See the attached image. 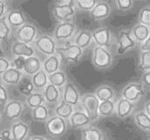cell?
Listing matches in <instances>:
<instances>
[{"instance_id":"1","label":"cell","mask_w":150,"mask_h":140,"mask_svg":"<svg viewBox=\"0 0 150 140\" xmlns=\"http://www.w3.org/2000/svg\"><path fill=\"white\" fill-rule=\"evenodd\" d=\"M69 122L60 117L52 116L45 122L46 132L52 138H60L68 130Z\"/></svg>"},{"instance_id":"2","label":"cell","mask_w":150,"mask_h":140,"mask_svg":"<svg viewBox=\"0 0 150 140\" xmlns=\"http://www.w3.org/2000/svg\"><path fill=\"white\" fill-rule=\"evenodd\" d=\"M93 65L98 69H107L111 66L112 56L111 52L104 47L95 45L93 49Z\"/></svg>"},{"instance_id":"3","label":"cell","mask_w":150,"mask_h":140,"mask_svg":"<svg viewBox=\"0 0 150 140\" xmlns=\"http://www.w3.org/2000/svg\"><path fill=\"white\" fill-rule=\"evenodd\" d=\"M80 103L84 109V111L87 114L92 121L98 119L100 116L99 109L100 101L94 93H89L83 96L80 99Z\"/></svg>"},{"instance_id":"4","label":"cell","mask_w":150,"mask_h":140,"mask_svg":"<svg viewBox=\"0 0 150 140\" xmlns=\"http://www.w3.org/2000/svg\"><path fill=\"white\" fill-rule=\"evenodd\" d=\"M34 46L40 53H42L46 58L57 53L56 40L53 37L45 34L37 37L36 40L34 41Z\"/></svg>"},{"instance_id":"5","label":"cell","mask_w":150,"mask_h":140,"mask_svg":"<svg viewBox=\"0 0 150 140\" xmlns=\"http://www.w3.org/2000/svg\"><path fill=\"white\" fill-rule=\"evenodd\" d=\"M144 95L143 85L140 83H130L126 85V87L121 91V98L134 103L142 98Z\"/></svg>"},{"instance_id":"6","label":"cell","mask_w":150,"mask_h":140,"mask_svg":"<svg viewBox=\"0 0 150 140\" xmlns=\"http://www.w3.org/2000/svg\"><path fill=\"white\" fill-rule=\"evenodd\" d=\"M76 31V25L72 21L61 22L54 30L53 38L56 41H66L71 38Z\"/></svg>"},{"instance_id":"7","label":"cell","mask_w":150,"mask_h":140,"mask_svg":"<svg viewBox=\"0 0 150 140\" xmlns=\"http://www.w3.org/2000/svg\"><path fill=\"white\" fill-rule=\"evenodd\" d=\"M118 54L123 55L125 54L127 51L133 49L135 47L137 42L134 38L132 35V32H130L127 30H123L120 32L118 35Z\"/></svg>"},{"instance_id":"8","label":"cell","mask_w":150,"mask_h":140,"mask_svg":"<svg viewBox=\"0 0 150 140\" xmlns=\"http://www.w3.org/2000/svg\"><path fill=\"white\" fill-rule=\"evenodd\" d=\"M15 37L17 41L30 44L37 38V29L31 24H25V25L17 29Z\"/></svg>"},{"instance_id":"9","label":"cell","mask_w":150,"mask_h":140,"mask_svg":"<svg viewBox=\"0 0 150 140\" xmlns=\"http://www.w3.org/2000/svg\"><path fill=\"white\" fill-rule=\"evenodd\" d=\"M57 54L66 61L76 62L82 56L83 49L75 44H71L60 48H57Z\"/></svg>"},{"instance_id":"10","label":"cell","mask_w":150,"mask_h":140,"mask_svg":"<svg viewBox=\"0 0 150 140\" xmlns=\"http://www.w3.org/2000/svg\"><path fill=\"white\" fill-rule=\"evenodd\" d=\"M11 51V54L13 58L24 57L25 58H28L33 57L35 53L34 48L32 45L17 41V40L12 44Z\"/></svg>"},{"instance_id":"11","label":"cell","mask_w":150,"mask_h":140,"mask_svg":"<svg viewBox=\"0 0 150 140\" xmlns=\"http://www.w3.org/2000/svg\"><path fill=\"white\" fill-rule=\"evenodd\" d=\"M62 99L66 103L69 105L75 106L79 104L80 101V97L79 94V91L77 88L72 83L67 82L66 85L63 87V92H62Z\"/></svg>"},{"instance_id":"12","label":"cell","mask_w":150,"mask_h":140,"mask_svg":"<svg viewBox=\"0 0 150 140\" xmlns=\"http://www.w3.org/2000/svg\"><path fill=\"white\" fill-rule=\"evenodd\" d=\"M10 130L13 140H25L30 132V126L26 122L19 120L13 123Z\"/></svg>"},{"instance_id":"13","label":"cell","mask_w":150,"mask_h":140,"mask_svg":"<svg viewBox=\"0 0 150 140\" xmlns=\"http://www.w3.org/2000/svg\"><path fill=\"white\" fill-rule=\"evenodd\" d=\"M24 110V105L23 104L18 101V100H11L7 103V105H5L4 110V116L10 119V120H14V119H18Z\"/></svg>"},{"instance_id":"14","label":"cell","mask_w":150,"mask_h":140,"mask_svg":"<svg viewBox=\"0 0 150 140\" xmlns=\"http://www.w3.org/2000/svg\"><path fill=\"white\" fill-rule=\"evenodd\" d=\"M111 13V6L104 1L98 2L90 12L91 18L95 21H100L107 18Z\"/></svg>"},{"instance_id":"15","label":"cell","mask_w":150,"mask_h":140,"mask_svg":"<svg viewBox=\"0 0 150 140\" xmlns=\"http://www.w3.org/2000/svg\"><path fill=\"white\" fill-rule=\"evenodd\" d=\"M93 39L97 46L100 47H108L110 44L111 34L109 29L107 27H100L94 30L93 32Z\"/></svg>"},{"instance_id":"16","label":"cell","mask_w":150,"mask_h":140,"mask_svg":"<svg viewBox=\"0 0 150 140\" xmlns=\"http://www.w3.org/2000/svg\"><path fill=\"white\" fill-rule=\"evenodd\" d=\"M90 117L85 111H74L69 118V125L73 128H85L91 123Z\"/></svg>"},{"instance_id":"17","label":"cell","mask_w":150,"mask_h":140,"mask_svg":"<svg viewBox=\"0 0 150 140\" xmlns=\"http://www.w3.org/2000/svg\"><path fill=\"white\" fill-rule=\"evenodd\" d=\"M53 16L59 21L66 22L76 13V7L74 6H57L55 5L52 9Z\"/></svg>"},{"instance_id":"18","label":"cell","mask_w":150,"mask_h":140,"mask_svg":"<svg viewBox=\"0 0 150 140\" xmlns=\"http://www.w3.org/2000/svg\"><path fill=\"white\" fill-rule=\"evenodd\" d=\"M134 103L121 98L118 100L115 106V113L118 117L123 119L128 117L134 110Z\"/></svg>"},{"instance_id":"19","label":"cell","mask_w":150,"mask_h":140,"mask_svg":"<svg viewBox=\"0 0 150 140\" xmlns=\"http://www.w3.org/2000/svg\"><path fill=\"white\" fill-rule=\"evenodd\" d=\"M44 97L45 99V103L49 105H54L59 102L60 97H61V92L59 89L51 84H48V85L45 87L44 92Z\"/></svg>"},{"instance_id":"20","label":"cell","mask_w":150,"mask_h":140,"mask_svg":"<svg viewBox=\"0 0 150 140\" xmlns=\"http://www.w3.org/2000/svg\"><path fill=\"white\" fill-rule=\"evenodd\" d=\"M22 79V71L11 67L5 73L1 75L2 83L10 85H18Z\"/></svg>"},{"instance_id":"21","label":"cell","mask_w":150,"mask_h":140,"mask_svg":"<svg viewBox=\"0 0 150 140\" xmlns=\"http://www.w3.org/2000/svg\"><path fill=\"white\" fill-rule=\"evenodd\" d=\"M41 70H43V63L38 58L33 56V57L26 58L24 72L27 76L33 77Z\"/></svg>"},{"instance_id":"22","label":"cell","mask_w":150,"mask_h":140,"mask_svg":"<svg viewBox=\"0 0 150 140\" xmlns=\"http://www.w3.org/2000/svg\"><path fill=\"white\" fill-rule=\"evenodd\" d=\"M59 67H60V58L57 53L55 55L46 58L43 63V70L45 71V73L48 76L59 71Z\"/></svg>"},{"instance_id":"23","label":"cell","mask_w":150,"mask_h":140,"mask_svg":"<svg viewBox=\"0 0 150 140\" xmlns=\"http://www.w3.org/2000/svg\"><path fill=\"white\" fill-rule=\"evenodd\" d=\"M132 35L137 44H142L150 37V27L139 23L132 29Z\"/></svg>"},{"instance_id":"24","label":"cell","mask_w":150,"mask_h":140,"mask_svg":"<svg viewBox=\"0 0 150 140\" xmlns=\"http://www.w3.org/2000/svg\"><path fill=\"white\" fill-rule=\"evenodd\" d=\"M6 20L11 27L14 28H19L23 25H25L26 23L25 16L19 11H11L8 13Z\"/></svg>"},{"instance_id":"25","label":"cell","mask_w":150,"mask_h":140,"mask_svg":"<svg viewBox=\"0 0 150 140\" xmlns=\"http://www.w3.org/2000/svg\"><path fill=\"white\" fill-rule=\"evenodd\" d=\"M82 140H104L103 132L95 126L88 125L81 130Z\"/></svg>"},{"instance_id":"26","label":"cell","mask_w":150,"mask_h":140,"mask_svg":"<svg viewBox=\"0 0 150 140\" xmlns=\"http://www.w3.org/2000/svg\"><path fill=\"white\" fill-rule=\"evenodd\" d=\"M32 81L35 91L38 92H41L42 91H45V87L49 84L48 75L45 73V70H41L32 77Z\"/></svg>"},{"instance_id":"27","label":"cell","mask_w":150,"mask_h":140,"mask_svg":"<svg viewBox=\"0 0 150 140\" xmlns=\"http://www.w3.org/2000/svg\"><path fill=\"white\" fill-rule=\"evenodd\" d=\"M93 40V33L88 30L80 31L74 37V44L81 49L86 48Z\"/></svg>"},{"instance_id":"28","label":"cell","mask_w":150,"mask_h":140,"mask_svg":"<svg viewBox=\"0 0 150 140\" xmlns=\"http://www.w3.org/2000/svg\"><path fill=\"white\" fill-rule=\"evenodd\" d=\"M74 106L66 103L63 100L59 105L56 106V108L54 109L55 115L58 116V117H62V118H64L66 120H69V118L74 114Z\"/></svg>"},{"instance_id":"29","label":"cell","mask_w":150,"mask_h":140,"mask_svg":"<svg viewBox=\"0 0 150 140\" xmlns=\"http://www.w3.org/2000/svg\"><path fill=\"white\" fill-rule=\"evenodd\" d=\"M134 122L136 125L146 132H150V117L144 111L141 110L134 114Z\"/></svg>"},{"instance_id":"30","label":"cell","mask_w":150,"mask_h":140,"mask_svg":"<svg viewBox=\"0 0 150 140\" xmlns=\"http://www.w3.org/2000/svg\"><path fill=\"white\" fill-rule=\"evenodd\" d=\"M95 96L99 98L100 102H105L108 100H112L114 98V91L111 86L108 84H104L100 86L94 92Z\"/></svg>"},{"instance_id":"31","label":"cell","mask_w":150,"mask_h":140,"mask_svg":"<svg viewBox=\"0 0 150 140\" xmlns=\"http://www.w3.org/2000/svg\"><path fill=\"white\" fill-rule=\"evenodd\" d=\"M17 86H18V91L25 97H29L31 94L33 93V90H35L33 84L32 77L30 78L28 76L22 77L21 81Z\"/></svg>"},{"instance_id":"32","label":"cell","mask_w":150,"mask_h":140,"mask_svg":"<svg viewBox=\"0 0 150 140\" xmlns=\"http://www.w3.org/2000/svg\"><path fill=\"white\" fill-rule=\"evenodd\" d=\"M49 110L45 105H42L32 110V118L36 122H46L49 118Z\"/></svg>"},{"instance_id":"33","label":"cell","mask_w":150,"mask_h":140,"mask_svg":"<svg viewBox=\"0 0 150 140\" xmlns=\"http://www.w3.org/2000/svg\"><path fill=\"white\" fill-rule=\"evenodd\" d=\"M48 79H49V84L58 87L59 89L61 87H64L66 85V84L67 83V76L62 70H59L53 74L49 75Z\"/></svg>"},{"instance_id":"34","label":"cell","mask_w":150,"mask_h":140,"mask_svg":"<svg viewBox=\"0 0 150 140\" xmlns=\"http://www.w3.org/2000/svg\"><path fill=\"white\" fill-rule=\"evenodd\" d=\"M45 99L42 92H38V91L33 92V94H31L29 97L26 98V105L32 110L37 108L40 105H45Z\"/></svg>"},{"instance_id":"35","label":"cell","mask_w":150,"mask_h":140,"mask_svg":"<svg viewBox=\"0 0 150 140\" xmlns=\"http://www.w3.org/2000/svg\"><path fill=\"white\" fill-rule=\"evenodd\" d=\"M115 104L112 100H108L105 102H100V116L101 117H111L115 112Z\"/></svg>"},{"instance_id":"36","label":"cell","mask_w":150,"mask_h":140,"mask_svg":"<svg viewBox=\"0 0 150 140\" xmlns=\"http://www.w3.org/2000/svg\"><path fill=\"white\" fill-rule=\"evenodd\" d=\"M96 4L97 1L95 0H77L75 1V7L76 10H79V11L91 12Z\"/></svg>"},{"instance_id":"37","label":"cell","mask_w":150,"mask_h":140,"mask_svg":"<svg viewBox=\"0 0 150 140\" xmlns=\"http://www.w3.org/2000/svg\"><path fill=\"white\" fill-rule=\"evenodd\" d=\"M139 69L142 71L150 70V51H141Z\"/></svg>"},{"instance_id":"38","label":"cell","mask_w":150,"mask_h":140,"mask_svg":"<svg viewBox=\"0 0 150 140\" xmlns=\"http://www.w3.org/2000/svg\"><path fill=\"white\" fill-rule=\"evenodd\" d=\"M139 23L150 27V6L143 7L139 13Z\"/></svg>"},{"instance_id":"39","label":"cell","mask_w":150,"mask_h":140,"mask_svg":"<svg viewBox=\"0 0 150 140\" xmlns=\"http://www.w3.org/2000/svg\"><path fill=\"white\" fill-rule=\"evenodd\" d=\"M11 34V26L8 24L6 18H3L0 21V39L1 41L6 40Z\"/></svg>"},{"instance_id":"40","label":"cell","mask_w":150,"mask_h":140,"mask_svg":"<svg viewBox=\"0 0 150 140\" xmlns=\"http://www.w3.org/2000/svg\"><path fill=\"white\" fill-rule=\"evenodd\" d=\"M26 58L24 57H15L11 60V67L20 71H24Z\"/></svg>"},{"instance_id":"41","label":"cell","mask_w":150,"mask_h":140,"mask_svg":"<svg viewBox=\"0 0 150 140\" xmlns=\"http://www.w3.org/2000/svg\"><path fill=\"white\" fill-rule=\"evenodd\" d=\"M116 6L121 11H127L132 8L134 2L132 0H117L115 1Z\"/></svg>"},{"instance_id":"42","label":"cell","mask_w":150,"mask_h":140,"mask_svg":"<svg viewBox=\"0 0 150 140\" xmlns=\"http://www.w3.org/2000/svg\"><path fill=\"white\" fill-rule=\"evenodd\" d=\"M0 102H1V108L2 110H4L5 105L8 103V93L6 88L4 85L0 86Z\"/></svg>"},{"instance_id":"43","label":"cell","mask_w":150,"mask_h":140,"mask_svg":"<svg viewBox=\"0 0 150 140\" xmlns=\"http://www.w3.org/2000/svg\"><path fill=\"white\" fill-rule=\"evenodd\" d=\"M11 67V63L5 57H1V58H0V74L3 75Z\"/></svg>"},{"instance_id":"44","label":"cell","mask_w":150,"mask_h":140,"mask_svg":"<svg viewBox=\"0 0 150 140\" xmlns=\"http://www.w3.org/2000/svg\"><path fill=\"white\" fill-rule=\"evenodd\" d=\"M0 140H13L11 137V130L9 129H4L1 131L0 133Z\"/></svg>"},{"instance_id":"45","label":"cell","mask_w":150,"mask_h":140,"mask_svg":"<svg viewBox=\"0 0 150 140\" xmlns=\"http://www.w3.org/2000/svg\"><path fill=\"white\" fill-rule=\"evenodd\" d=\"M55 5L57 6H74L75 1L73 0H58L55 1Z\"/></svg>"},{"instance_id":"46","label":"cell","mask_w":150,"mask_h":140,"mask_svg":"<svg viewBox=\"0 0 150 140\" xmlns=\"http://www.w3.org/2000/svg\"><path fill=\"white\" fill-rule=\"evenodd\" d=\"M142 81L144 85L150 87V70H147L143 72L142 77Z\"/></svg>"},{"instance_id":"47","label":"cell","mask_w":150,"mask_h":140,"mask_svg":"<svg viewBox=\"0 0 150 140\" xmlns=\"http://www.w3.org/2000/svg\"><path fill=\"white\" fill-rule=\"evenodd\" d=\"M6 11H7V4H6V2L1 0V1H0V18H1V19L4 18V15H5Z\"/></svg>"},{"instance_id":"48","label":"cell","mask_w":150,"mask_h":140,"mask_svg":"<svg viewBox=\"0 0 150 140\" xmlns=\"http://www.w3.org/2000/svg\"><path fill=\"white\" fill-rule=\"evenodd\" d=\"M141 50L145 51H150V37L142 44H141Z\"/></svg>"},{"instance_id":"49","label":"cell","mask_w":150,"mask_h":140,"mask_svg":"<svg viewBox=\"0 0 150 140\" xmlns=\"http://www.w3.org/2000/svg\"><path fill=\"white\" fill-rule=\"evenodd\" d=\"M144 111L150 117V101L147 102L144 106Z\"/></svg>"},{"instance_id":"50","label":"cell","mask_w":150,"mask_h":140,"mask_svg":"<svg viewBox=\"0 0 150 140\" xmlns=\"http://www.w3.org/2000/svg\"><path fill=\"white\" fill-rule=\"evenodd\" d=\"M29 140H46L44 137H41V136H37V135H35V136H33V137H31Z\"/></svg>"}]
</instances>
